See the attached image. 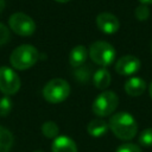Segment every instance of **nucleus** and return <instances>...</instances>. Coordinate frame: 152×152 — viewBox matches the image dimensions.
<instances>
[{
  "label": "nucleus",
  "instance_id": "nucleus-1",
  "mask_svg": "<svg viewBox=\"0 0 152 152\" xmlns=\"http://www.w3.org/2000/svg\"><path fill=\"white\" fill-rule=\"evenodd\" d=\"M108 126L121 140H131L138 132V125L133 115L127 112H119L110 116Z\"/></svg>",
  "mask_w": 152,
  "mask_h": 152
},
{
  "label": "nucleus",
  "instance_id": "nucleus-2",
  "mask_svg": "<svg viewBox=\"0 0 152 152\" xmlns=\"http://www.w3.org/2000/svg\"><path fill=\"white\" fill-rule=\"evenodd\" d=\"M39 58L38 50L30 44H23L15 48L11 56L10 62L11 65L17 70H26L33 66Z\"/></svg>",
  "mask_w": 152,
  "mask_h": 152
},
{
  "label": "nucleus",
  "instance_id": "nucleus-3",
  "mask_svg": "<svg viewBox=\"0 0 152 152\" xmlns=\"http://www.w3.org/2000/svg\"><path fill=\"white\" fill-rule=\"evenodd\" d=\"M70 94V86L63 78H52L43 88V96L50 103H61Z\"/></svg>",
  "mask_w": 152,
  "mask_h": 152
},
{
  "label": "nucleus",
  "instance_id": "nucleus-4",
  "mask_svg": "<svg viewBox=\"0 0 152 152\" xmlns=\"http://www.w3.org/2000/svg\"><path fill=\"white\" fill-rule=\"evenodd\" d=\"M89 56L91 61L102 68L110 65L115 59V49L112 44L104 40L94 42L89 48Z\"/></svg>",
  "mask_w": 152,
  "mask_h": 152
},
{
  "label": "nucleus",
  "instance_id": "nucleus-5",
  "mask_svg": "<svg viewBox=\"0 0 152 152\" xmlns=\"http://www.w3.org/2000/svg\"><path fill=\"white\" fill-rule=\"evenodd\" d=\"M119 104V97L114 91L110 90H103L102 93H100L93 104H91V109L93 113L100 118H104L110 115Z\"/></svg>",
  "mask_w": 152,
  "mask_h": 152
},
{
  "label": "nucleus",
  "instance_id": "nucleus-6",
  "mask_svg": "<svg viewBox=\"0 0 152 152\" xmlns=\"http://www.w3.org/2000/svg\"><path fill=\"white\" fill-rule=\"evenodd\" d=\"M10 28L21 37L32 36L36 31V23L34 20L23 12L13 13L8 19Z\"/></svg>",
  "mask_w": 152,
  "mask_h": 152
},
{
  "label": "nucleus",
  "instance_id": "nucleus-7",
  "mask_svg": "<svg viewBox=\"0 0 152 152\" xmlns=\"http://www.w3.org/2000/svg\"><path fill=\"white\" fill-rule=\"evenodd\" d=\"M20 77L18 74L8 68L0 66V91L7 96L14 95L20 89Z\"/></svg>",
  "mask_w": 152,
  "mask_h": 152
},
{
  "label": "nucleus",
  "instance_id": "nucleus-8",
  "mask_svg": "<svg viewBox=\"0 0 152 152\" xmlns=\"http://www.w3.org/2000/svg\"><path fill=\"white\" fill-rule=\"evenodd\" d=\"M140 66H141V62L138 57L133 55H126L115 63V71L119 75L129 76L139 71Z\"/></svg>",
  "mask_w": 152,
  "mask_h": 152
},
{
  "label": "nucleus",
  "instance_id": "nucleus-9",
  "mask_svg": "<svg viewBox=\"0 0 152 152\" xmlns=\"http://www.w3.org/2000/svg\"><path fill=\"white\" fill-rule=\"evenodd\" d=\"M96 25L100 28V31H102L106 34H114L118 32V30L120 27L119 19L109 12H102V13L97 14Z\"/></svg>",
  "mask_w": 152,
  "mask_h": 152
},
{
  "label": "nucleus",
  "instance_id": "nucleus-10",
  "mask_svg": "<svg viewBox=\"0 0 152 152\" xmlns=\"http://www.w3.org/2000/svg\"><path fill=\"white\" fill-rule=\"evenodd\" d=\"M51 151L52 152H77V145L70 137L58 135L52 141Z\"/></svg>",
  "mask_w": 152,
  "mask_h": 152
},
{
  "label": "nucleus",
  "instance_id": "nucleus-11",
  "mask_svg": "<svg viewBox=\"0 0 152 152\" xmlns=\"http://www.w3.org/2000/svg\"><path fill=\"white\" fill-rule=\"evenodd\" d=\"M124 89L129 96H140L146 89V83L140 77H131L125 82Z\"/></svg>",
  "mask_w": 152,
  "mask_h": 152
},
{
  "label": "nucleus",
  "instance_id": "nucleus-12",
  "mask_svg": "<svg viewBox=\"0 0 152 152\" xmlns=\"http://www.w3.org/2000/svg\"><path fill=\"white\" fill-rule=\"evenodd\" d=\"M88 57V50L83 45H77L72 48V50L69 53V63L74 68H80L82 66Z\"/></svg>",
  "mask_w": 152,
  "mask_h": 152
},
{
  "label": "nucleus",
  "instance_id": "nucleus-13",
  "mask_svg": "<svg viewBox=\"0 0 152 152\" xmlns=\"http://www.w3.org/2000/svg\"><path fill=\"white\" fill-rule=\"evenodd\" d=\"M110 74L106 68H100L95 71L93 76L94 86L100 90H106L110 84Z\"/></svg>",
  "mask_w": 152,
  "mask_h": 152
},
{
  "label": "nucleus",
  "instance_id": "nucleus-14",
  "mask_svg": "<svg viewBox=\"0 0 152 152\" xmlns=\"http://www.w3.org/2000/svg\"><path fill=\"white\" fill-rule=\"evenodd\" d=\"M109 126L103 119H93L87 126L88 133L94 138H100L107 133Z\"/></svg>",
  "mask_w": 152,
  "mask_h": 152
},
{
  "label": "nucleus",
  "instance_id": "nucleus-15",
  "mask_svg": "<svg viewBox=\"0 0 152 152\" xmlns=\"http://www.w3.org/2000/svg\"><path fill=\"white\" fill-rule=\"evenodd\" d=\"M13 140V134L7 128L0 126V152H10Z\"/></svg>",
  "mask_w": 152,
  "mask_h": 152
},
{
  "label": "nucleus",
  "instance_id": "nucleus-16",
  "mask_svg": "<svg viewBox=\"0 0 152 152\" xmlns=\"http://www.w3.org/2000/svg\"><path fill=\"white\" fill-rule=\"evenodd\" d=\"M42 132L43 134L49 138V139H55L58 137V132H59V128H58V125L53 121H46L42 125Z\"/></svg>",
  "mask_w": 152,
  "mask_h": 152
},
{
  "label": "nucleus",
  "instance_id": "nucleus-17",
  "mask_svg": "<svg viewBox=\"0 0 152 152\" xmlns=\"http://www.w3.org/2000/svg\"><path fill=\"white\" fill-rule=\"evenodd\" d=\"M139 144L144 147H152V128H146L140 133Z\"/></svg>",
  "mask_w": 152,
  "mask_h": 152
},
{
  "label": "nucleus",
  "instance_id": "nucleus-18",
  "mask_svg": "<svg viewBox=\"0 0 152 152\" xmlns=\"http://www.w3.org/2000/svg\"><path fill=\"white\" fill-rule=\"evenodd\" d=\"M134 15L138 20L142 21V20H146L148 17H150V8L147 5H142L140 4L139 6H137L135 11H134Z\"/></svg>",
  "mask_w": 152,
  "mask_h": 152
},
{
  "label": "nucleus",
  "instance_id": "nucleus-19",
  "mask_svg": "<svg viewBox=\"0 0 152 152\" xmlns=\"http://www.w3.org/2000/svg\"><path fill=\"white\" fill-rule=\"evenodd\" d=\"M12 101L8 96H4L0 99V116L7 115L12 109Z\"/></svg>",
  "mask_w": 152,
  "mask_h": 152
},
{
  "label": "nucleus",
  "instance_id": "nucleus-20",
  "mask_svg": "<svg viewBox=\"0 0 152 152\" xmlns=\"http://www.w3.org/2000/svg\"><path fill=\"white\" fill-rule=\"evenodd\" d=\"M11 38V33L7 26H5L2 23H0V46L5 45Z\"/></svg>",
  "mask_w": 152,
  "mask_h": 152
},
{
  "label": "nucleus",
  "instance_id": "nucleus-21",
  "mask_svg": "<svg viewBox=\"0 0 152 152\" xmlns=\"http://www.w3.org/2000/svg\"><path fill=\"white\" fill-rule=\"evenodd\" d=\"M115 152H142L140 150V147L135 144H131V142H127V144H124V145H120Z\"/></svg>",
  "mask_w": 152,
  "mask_h": 152
},
{
  "label": "nucleus",
  "instance_id": "nucleus-22",
  "mask_svg": "<svg viewBox=\"0 0 152 152\" xmlns=\"http://www.w3.org/2000/svg\"><path fill=\"white\" fill-rule=\"evenodd\" d=\"M89 68H86V66H80V69L75 72V75L82 81V82H84V81H88V78H89Z\"/></svg>",
  "mask_w": 152,
  "mask_h": 152
},
{
  "label": "nucleus",
  "instance_id": "nucleus-23",
  "mask_svg": "<svg viewBox=\"0 0 152 152\" xmlns=\"http://www.w3.org/2000/svg\"><path fill=\"white\" fill-rule=\"evenodd\" d=\"M142 5H152V0H139Z\"/></svg>",
  "mask_w": 152,
  "mask_h": 152
},
{
  "label": "nucleus",
  "instance_id": "nucleus-24",
  "mask_svg": "<svg viewBox=\"0 0 152 152\" xmlns=\"http://www.w3.org/2000/svg\"><path fill=\"white\" fill-rule=\"evenodd\" d=\"M5 8V0H0V13L4 11Z\"/></svg>",
  "mask_w": 152,
  "mask_h": 152
},
{
  "label": "nucleus",
  "instance_id": "nucleus-25",
  "mask_svg": "<svg viewBox=\"0 0 152 152\" xmlns=\"http://www.w3.org/2000/svg\"><path fill=\"white\" fill-rule=\"evenodd\" d=\"M148 93H150V96L152 97V82L150 83V87H148Z\"/></svg>",
  "mask_w": 152,
  "mask_h": 152
},
{
  "label": "nucleus",
  "instance_id": "nucleus-26",
  "mask_svg": "<svg viewBox=\"0 0 152 152\" xmlns=\"http://www.w3.org/2000/svg\"><path fill=\"white\" fill-rule=\"evenodd\" d=\"M57 2H61V4H64V2H68V1H70V0H56Z\"/></svg>",
  "mask_w": 152,
  "mask_h": 152
},
{
  "label": "nucleus",
  "instance_id": "nucleus-27",
  "mask_svg": "<svg viewBox=\"0 0 152 152\" xmlns=\"http://www.w3.org/2000/svg\"><path fill=\"white\" fill-rule=\"evenodd\" d=\"M33 152H43V151H33Z\"/></svg>",
  "mask_w": 152,
  "mask_h": 152
},
{
  "label": "nucleus",
  "instance_id": "nucleus-28",
  "mask_svg": "<svg viewBox=\"0 0 152 152\" xmlns=\"http://www.w3.org/2000/svg\"><path fill=\"white\" fill-rule=\"evenodd\" d=\"M151 51H152V44H151Z\"/></svg>",
  "mask_w": 152,
  "mask_h": 152
}]
</instances>
